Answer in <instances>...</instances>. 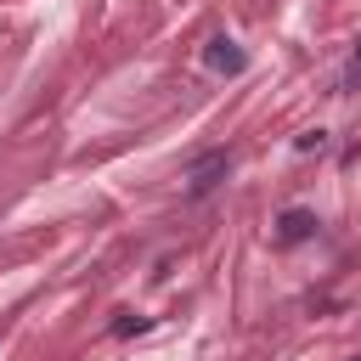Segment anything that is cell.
<instances>
[{
	"mask_svg": "<svg viewBox=\"0 0 361 361\" xmlns=\"http://www.w3.org/2000/svg\"><path fill=\"white\" fill-rule=\"evenodd\" d=\"M203 68H209V73H243V68H248V51H243L237 39L220 34V39L203 45Z\"/></svg>",
	"mask_w": 361,
	"mask_h": 361,
	"instance_id": "1",
	"label": "cell"
},
{
	"mask_svg": "<svg viewBox=\"0 0 361 361\" xmlns=\"http://www.w3.org/2000/svg\"><path fill=\"white\" fill-rule=\"evenodd\" d=\"M316 231V214L310 209H288L282 220H276V243H305Z\"/></svg>",
	"mask_w": 361,
	"mask_h": 361,
	"instance_id": "2",
	"label": "cell"
},
{
	"mask_svg": "<svg viewBox=\"0 0 361 361\" xmlns=\"http://www.w3.org/2000/svg\"><path fill=\"white\" fill-rule=\"evenodd\" d=\"M220 169H226V152H209V158L192 169V197H203V192L214 186V175H220Z\"/></svg>",
	"mask_w": 361,
	"mask_h": 361,
	"instance_id": "3",
	"label": "cell"
},
{
	"mask_svg": "<svg viewBox=\"0 0 361 361\" xmlns=\"http://www.w3.org/2000/svg\"><path fill=\"white\" fill-rule=\"evenodd\" d=\"M344 90H361V45L350 51V68H344Z\"/></svg>",
	"mask_w": 361,
	"mask_h": 361,
	"instance_id": "4",
	"label": "cell"
},
{
	"mask_svg": "<svg viewBox=\"0 0 361 361\" xmlns=\"http://www.w3.org/2000/svg\"><path fill=\"white\" fill-rule=\"evenodd\" d=\"M147 327H152L147 316H118V322H113V333H147Z\"/></svg>",
	"mask_w": 361,
	"mask_h": 361,
	"instance_id": "5",
	"label": "cell"
},
{
	"mask_svg": "<svg viewBox=\"0 0 361 361\" xmlns=\"http://www.w3.org/2000/svg\"><path fill=\"white\" fill-rule=\"evenodd\" d=\"M293 147H299V152H310V147H327V130H305Z\"/></svg>",
	"mask_w": 361,
	"mask_h": 361,
	"instance_id": "6",
	"label": "cell"
},
{
	"mask_svg": "<svg viewBox=\"0 0 361 361\" xmlns=\"http://www.w3.org/2000/svg\"><path fill=\"white\" fill-rule=\"evenodd\" d=\"M355 361H361V355H355Z\"/></svg>",
	"mask_w": 361,
	"mask_h": 361,
	"instance_id": "7",
	"label": "cell"
}]
</instances>
